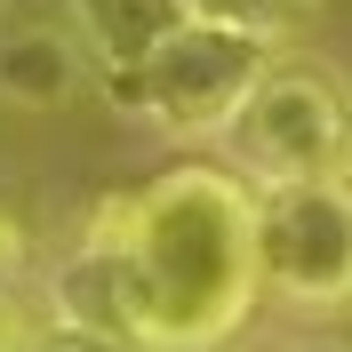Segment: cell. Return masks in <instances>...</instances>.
<instances>
[{"label": "cell", "mask_w": 352, "mask_h": 352, "mask_svg": "<svg viewBox=\"0 0 352 352\" xmlns=\"http://www.w3.org/2000/svg\"><path fill=\"white\" fill-rule=\"evenodd\" d=\"M200 24H232V32H256V41H288L296 24H312L320 0H184Z\"/></svg>", "instance_id": "7"}, {"label": "cell", "mask_w": 352, "mask_h": 352, "mask_svg": "<svg viewBox=\"0 0 352 352\" xmlns=\"http://www.w3.org/2000/svg\"><path fill=\"white\" fill-rule=\"evenodd\" d=\"M256 296V184L217 160H176L112 192L48 280L56 320L112 329L136 352H217L248 329Z\"/></svg>", "instance_id": "1"}, {"label": "cell", "mask_w": 352, "mask_h": 352, "mask_svg": "<svg viewBox=\"0 0 352 352\" xmlns=\"http://www.w3.org/2000/svg\"><path fill=\"white\" fill-rule=\"evenodd\" d=\"M41 352H136V344H129V336H112V329H80V320H56V312H48Z\"/></svg>", "instance_id": "9"}, {"label": "cell", "mask_w": 352, "mask_h": 352, "mask_svg": "<svg viewBox=\"0 0 352 352\" xmlns=\"http://www.w3.org/2000/svg\"><path fill=\"white\" fill-rule=\"evenodd\" d=\"M280 352H352V344H336V336H296V344H280Z\"/></svg>", "instance_id": "10"}, {"label": "cell", "mask_w": 352, "mask_h": 352, "mask_svg": "<svg viewBox=\"0 0 352 352\" xmlns=\"http://www.w3.org/2000/svg\"><path fill=\"white\" fill-rule=\"evenodd\" d=\"M217 352H232V344H217Z\"/></svg>", "instance_id": "11"}, {"label": "cell", "mask_w": 352, "mask_h": 352, "mask_svg": "<svg viewBox=\"0 0 352 352\" xmlns=\"http://www.w3.org/2000/svg\"><path fill=\"white\" fill-rule=\"evenodd\" d=\"M41 336H48V305L24 296L16 280H0V352H41Z\"/></svg>", "instance_id": "8"}, {"label": "cell", "mask_w": 352, "mask_h": 352, "mask_svg": "<svg viewBox=\"0 0 352 352\" xmlns=\"http://www.w3.org/2000/svg\"><path fill=\"white\" fill-rule=\"evenodd\" d=\"M232 176L256 192L272 184H305V176H344L352 168V88L312 56H272L248 104L232 112Z\"/></svg>", "instance_id": "2"}, {"label": "cell", "mask_w": 352, "mask_h": 352, "mask_svg": "<svg viewBox=\"0 0 352 352\" xmlns=\"http://www.w3.org/2000/svg\"><path fill=\"white\" fill-rule=\"evenodd\" d=\"M184 16H192L184 0H72V24H80V48L96 65V80L136 72Z\"/></svg>", "instance_id": "6"}, {"label": "cell", "mask_w": 352, "mask_h": 352, "mask_svg": "<svg viewBox=\"0 0 352 352\" xmlns=\"http://www.w3.org/2000/svg\"><path fill=\"white\" fill-rule=\"evenodd\" d=\"M264 65H272V41L184 16L136 72H112L104 96L120 112H136V120L168 129V136H224L232 112L248 104V88L264 80Z\"/></svg>", "instance_id": "3"}, {"label": "cell", "mask_w": 352, "mask_h": 352, "mask_svg": "<svg viewBox=\"0 0 352 352\" xmlns=\"http://www.w3.org/2000/svg\"><path fill=\"white\" fill-rule=\"evenodd\" d=\"M88 48L80 32H56V24H16L0 32V104L8 112H65L88 88Z\"/></svg>", "instance_id": "5"}, {"label": "cell", "mask_w": 352, "mask_h": 352, "mask_svg": "<svg viewBox=\"0 0 352 352\" xmlns=\"http://www.w3.org/2000/svg\"><path fill=\"white\" fill-rule=\"evenodd\" d=\"M256 280L288 312L352 305V168L256 192Z\"/></svg>", "instance_id": "4"}]
</instances>
